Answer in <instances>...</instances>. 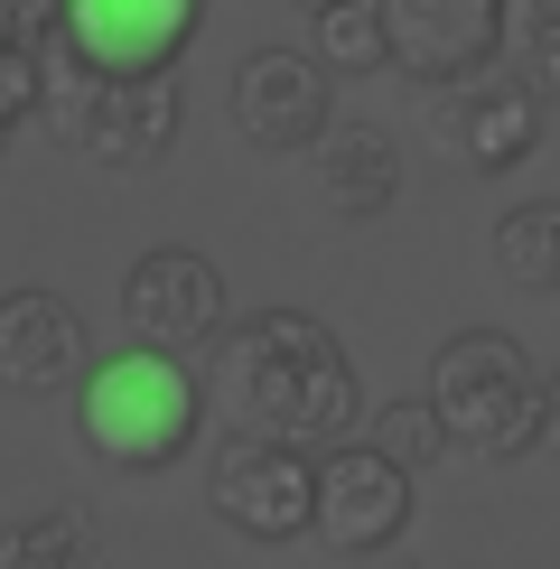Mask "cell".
<instances>
[{
	"instance_id": "obj_7",
	"label": "cell",
	"mask_w": 560,
	"mask_h": 569,
	"mask_svg": "<svg viewBox=\"0 0 560 569\" xmlns=\"http://www.w3.org/2000/svg\"><path fill=\"white\" fill-rule=\"evenodd\" d=\"M373 10H383V66L430 93L504 57V0H373Z\"/></svg>"
},
{
	"instance_id": "obj_11",
	"label": "cell",
	"mask_w": 560,
	"mask_h": 569,
	"mask_svg": "<svg viewBox=\"0 0 560 569\" xmlns=\"http://www.w3.org/2000/svg\"><path fill=\"white\" fill-rule=\"evenodd\" d=\"M178 122H187L178 76H103L76 150H93L103 169H159L178 150Z\"/></svg>"
},
{
	"instance_id": "obj_22",
	"label": "cell",
	"mask_w": 560,
	"mask_h": 569,
	"mask_svg": "<svg viewBox=\"0 0 560 569\" xmlns=\"http://www.w3.org/2000/svg\"><path fill=\"white\" fill-rule=\"evenodd\" d=\"M299 10H327V0H299Z\"/></svg>"
},
{
	"instance_id": "obj_13",
	"label": "cell",
	"mask_w": 560,
	"mask_h": 569,
	"mask_svg": "<svg viewBox=\"0 0 560 569\" xmlns=\"http://www.w3.org/2000/svg\"><path fill=\"white\" fill-rule=\"evenodd\" d=\"M309 169H318V206L346 224H373L392 197H402V150L364 122H327L309 140Z\"/></svg>"
},
{
	"instance_id": "obj_1",
	"label": "cell",
	"mask_w": 560,
	"mask_h": 569,
	"mask_svg": "<svg viewBox=\"0 0 560 569\" xmlns=\"http://www.w3.org/2000/svg\"><path fill=\"white\" fill-rule=\"evenodd\" d=\"M206 392H216L224 430H262V439H290V448H337L364 420L356 355L309 308H252L243 327H224Z\"/></svg>"
},
{
	"instance_id": "obj_12",
	"label": "cell",
	"mask_w": 560,
	"mask_h": 569,
	"mask_svg": "<svg viewBox=\"0 0 560 569\" xmlns=\"http://www.w3.org/2000/svg\"><path fill=\"white\" fill-rule=\"evenodd\" d=\"M84 373V318L57 290H10L0 299V383L10 392H66Z\"/></svg>"
},
{
	"instance_id": "obj_18",
	"label": "cell",
	"mask_w": 560,
	"mask_h": 569,
	"mask_svg": "<svg viewBox=\"0 0 560 569\" xmlns=\"http://www.w3.org/2000/svg\"><path fill=\"white\" fill-rule=\"evenodd\" d=\"M373 448H383V458H402L411 477H420V467L449 458V430H439L430 401H383V411H373Z\"/></svg>"
},
{
	"instance_id": "obj_15",
	"label": "cell",
	"mask_w": 560,
	"mask_h": 569,
	"mask_svg": "<svg viewBox=\"0 0 560 569\" xmlns=\"http://www.w3.org/2000/svg\"><path fill=\"white\" fill-rule=\"evenodd\" d=\"M0 569H103V551H93L84 513L47 505V513H29V523L0 532Z\"/></svg>"
},
{
	"instance_id": "obj_8",
	"label": "cell",
	"mask_w": 560,
	"mask_h": 569,
	"mask_svg": "<svg viewBox=\"0 0 560 569\" xmlns=\"http://www.w3.org/2000/svg\"><path fill=\"white\" fill-rule=\"evenodd\" d=\"M57 38L93 76H178L197 0H57Z\"/></svg>"
},
{
	"instance_id": "obj_3",
	"label": "cell",
	"mask_w": 560,
	"mask_h": 569,
	"mask_svg": "<svg viewBox=\"0 0 560 569\" xmlns=\"http://www.w3.org/2000/svg\"><path fill=\"white\" fill-rule=\"evenodd\" d=\"M430 411L449 448L467 458H532V448L551 439V392L542 373H532L523 337H504V327H458L449 346L430 355Z\"/></svg>"
},
{
	"instance_id": "obj_4",
	"label": "cell",
	"mask_w": 560,
	"mask_h": 569,
	"mask_svg": "<svg viewBox=\"0 0 560 569\" xmlns=\"http://www.w3.org/2000/svg\"><path fill=\"white\" fill-rule=\"evenodd\" d=\"M206 505H216L224 532L299 541V532H318V458L290 439H262V430H224L216 467H206Z\"/></svg>"
},
{
	"instance_id": "obj_10",
	"label": "cell",
	"mask_w": 560,
	"mask_h": 569,
	"mask_svg": "<svg viewBox=\"0 0 560 569\" xmlns=\"http://www.w3.org/2000/svg\"><path fill=\"white\" fill-rule=\"evenodd\" d=\"M327 93H337V76H327L309 47H262V57H243V76H233V131H243L252 150H309V140L337 122Z\"/></svg>"
},
{
	"instance_id": "obj_2",
	"label": "cell",
	"mask_w": 560,
	"mask_h": 569,
	"mask_svg": "<svg viewBox=\"0 0 560 569\" xmlns=\"http://www.w3.org/2000/svg\"><path fill=\"white\" fill-rule=\"evenodd\" d=\"M206 430V383L169 346H122L93 373H76V439L112 477H159Z\"/></svg>"
},
{
	"instance_id": "obj_6",
	"label": "cell",
	"mask_w": 560,
	"mask_h": 569,
	"mask_svg": "<svg viewBox=\"0 0 560 569\" xmlns=\"http://www.w3.org/2000/svg\"><path fill=\"white\" fill-rule=\"evenodd\" d=\"M542 93H532L513 66H477V76H458V84H439V150L467 159L477 178H504V169H523L532 150H542Z\"/></svg>"
},
{
	"instance_id": "obj_19",
	"label": "cell",
	"mask_w": 560,
	"mask_h": 569,
	"mask_svg": "<svg viewBox=\"0 0 560 569\" xmlns=\"http://www.w3.org/2000/svg\"><path fill=\"white\" fill-rule=\"evenodd\" d=\"M19 122H38V47H0V150L19 140Z\"/></svg>"
},
{
	"instance_id": "obj_16",
	"label": "cell",
	"mask_w": 560,
	"mask_h": 569,
	"mask_svg": "<svg viewBox=\"0 0 560 569\" xmlns=\"http://www.w3.org/2000/svg\"><path fill=\"white\" fill-rule=\"evenodd\" d=\"M504 66L560 112V0H504Z\"/></svg>"
},
{
	"instance_id": "obj_17",
	"label": "cell",
	"mask_w": 560,
	"mask_h": 569,
	"mask_svg": "<svg viewBox=\"0 0 560 569\" xmlns=\"http://www.w3.org/2000/svg\"><path fill=\"white\" fill-rule=\"evenodd\" d=\"M309 19H318V66L327 76H373L383 66V10L373 0H327Z\"/></svg>"
},
{
	"instance_id": "obj_14",
	"label": "cell",
	"mask_w": 560,
	"mask_h": 569,
	"mask_svg": "<svg viewBox=\"0 0 560 569\" xmlns=\"http://www.w3.org/2000/svg\"><path fill=\"white\" fill-rule=\"evenodd\" d=\"M496 271L513 290H560V206H504L496 216Z\"/></svg>"
},
{
	"instance_id": "obj_21",
	"label": "cell",
	"mask_w": 560,
	"mask_h": 569,
	"mask_svg": "<svg viewBox=\"0 0 560 569\" xmlns=\"http://www.w3.org/2000/svg\"><path fill=\"white\" fill-rule=\"evenodd\" d=\"M542 392H551V439H560V373H542Z\"/></svg>"
},
{
	"instance_id": "obj_20",
	"label": "cell",
	"mask_w": 560,
	"mask_h": 569,
	"mask_svg": "<svg viewBox=\"0 0 560 569\" xmlns=\"http://www.w3.org/2000/svg\"><path fill=\"white\" fill-rule=\"evenodd\" d=\"M57 38V0H0V47H47Z\"/></svg>"
},
{
	"instance_id": "obj_9",
	"label": "cell",
	"mask_w": 560,
	"mask_h": 569,
	"mask_svg": "<svg viewBox=\"0 0 560 569\" xmlns=\"http://www.w3.org/2000/svg\"><path fill=\"white\" fill-rule=\"evenodd\" d=\"M122 318L140 346H169V355L206 346V337H224V271L187 243H159L122 271Z\"/></svg>"
},
{
	"instance_id": "obj_5",
	"label": "cell",
	"mask_w": 560,
	"mask_h": 569,
	"mask_svg": "<svg viewBox=\"0 0 560 569\" xmlns=\"http://www.w3.org/2000/svg\"><path fill=\"white\" fill-rule=\"evenodd\" d=\"M411 532V467L373 439H337L318 458V541L346 560H373Z\"/></svg>"
}]
</instances>
